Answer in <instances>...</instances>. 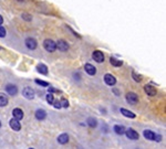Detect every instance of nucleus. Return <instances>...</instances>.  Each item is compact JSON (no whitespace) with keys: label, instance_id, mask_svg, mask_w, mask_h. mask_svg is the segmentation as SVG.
Wrapping results in <instances>:
<instances>
[{"label":"nucleus","instance_id":"f257e3e1","mask_svg":"<svg viewBox=\"0 0 166 149\" xmlns=\"http://www.w3.org/2000/svg\"><path fill=\"white\" fill-rule=\"evenodd\" d=\"M143 135H144L145 138L148 140H156V141H158V143L162 140V136H161V135L155 134L154 131L150 130V129H145V130L143 131Z\"/></svg>","mask_w":166,"mask_h":149},{"label":"nucleus","instance_id":"f03ea898","mask_svg":"<svg viewBox=\"0 0 166 149\" xmlns=\"http://www.w3.org/2000/svg\"><path fill=\"white\" fill-rule=\"evenodd\" d=\"M43 46H44V49H46L48 52H50V53H52V52H54V51H55V49H57L55 42L53 41V40H51V39H47V40H44V42H43Z\"/></svg>","mask_w":166,"mask_h":149},{"label":"nucleus","instance_id":"7ed1b4c3","mask_svg":"<svg viewBox=\"0 0 166 149\" xmlns=\"http://www.w3.org/2000/svg\"><path fill=\"white\" fill-rule=\"evenodd\" d=\"M125 100H126V102L129 104H131V105H135V104H137V102H138L137 95H136L135 93H133V92H130V93L126 94Z\"/></svg>","mask_w":166,"mask_h":149},{"label":"nucleus","instance_id":"20e7f679","mask_svg":"<svg viewBox=\"0 0 166 149\" xmlns=\"http://www.w3.org/2000/svg\"><path fill=\"white\" fill-rule=\"evenodd\" d=\"M125 135H126V137H127L129 139H131V140H137L138 137H140V135H138L137 131L134 130L133 128L125 129Z\"/></svg>","mask_w":166,"mask_h":149},{"label":"nucleus","instance_id":"39448f33","mask_svg":"<svg viewBox=\"0 0 166 149\" xmlns=\"http://www.w3.org/2000/svg\"><path fill=\"white\" fill-rule=\"evenodd\" d=\"M22 95L27 100H32L34 97V91L31 87H25L22 90Z\"/></svg>","mask_w":166,"mask_h":149},{"label":"nucleus","instance_id":"423d86ee","mask_svg":"<svg viewBox=\"0 0 166 149\" xmlns=\"http://www.w3.org/2000/svg\"><path fill=\"white\" fill-rule=\"evenodd\" d=\"M55 46L61 52H67L69 50V44L64 40H58V42H55Z\"/></svg>","mask_w":166,"mask_h":149},{"label":"nucleus","instance_id":"0eeeda50","mask_svg":"<svg viewBox=\"0 0 166 149\" xmlns=\"http://www.w3.org/2000/svg\"><path fill=\"white\" fill-rule=\"evenodd\" d=\"M38 43H37V40L33 39V38H27L26 39V46H27L29 50H34L37 48Z\"/></svg>","mask_w":166,"mask_h":149},{"label":"nucleus","instance_id":"6e6552de","mask_svg":"<svg viewBox=\"0 0 166 149\" xmlns=\"http://www.w3.org/2000/svg\"><path fill=\"white\" fill-rule=\"evenodd\" d=\"M104 82H105L106 85L113 86V85H115V83H116V79H115L112 74L108 73V74H105V75H104Z\"/></svg>","mask_w":166,"mask_h":149},{"label":"nucleus","instance_id":"1a4fd4ad","mask_svg":"<svg viewBox=\"0 0 166 149\" xmlns=\"http://www.w3.org/2000/svg\"><path fill=\"white\" fill-rule=\"evenodd\" d=\"M92 58H93V60L95 62H98V63H102V62L104 61V54H103L101 51H99V50L93 52Z\"/></svg>","mask_w":166,"mask_h":149},{"label":"nucleus","instance_id":"9d476101","mask_svg":"<svg viewBox=\"0 0 166 149\" xmlns=\"http://www.w3.org/2000/svg\"><path fill=\"white\" fill-rule=\"evenodd\" d=\"M9 126H10V128L13 129L15 131H19L21 129V124H20V122H19L18 119H16V118L10 119Z\"/></svg>","mask_w":166,"mask_h":149},{"label":"nucleus","instance_id":"9b49d317","mask_svg":"<svg viewBox=\"0 0 166 149\" xmlns=\"http://www.w3.org/2000/svg\"><path fill=\"white\" fill-rule=\"evenodd\" d=\"M144 91L145 93L148 95V96H155L157 93L156 91V88L154 87L153 85H151V84H147V85H145L144 86Z\"/></svg>","mask_w":166,"mask_h":149},{"label":"nucleus","instance_id":"f8f14e48","mask_svg":"<svg viewBox=\"0 0 166 149\" xmlns=\"http://www.w3.org/2000/svg\"><path fill=\"white\" fill-rule=\"evenodd\" d=\"M6 92L9 95H11V96H15V95H17V93H18V88H17L16 85H13V84H7Z\"/></svg>","mask_w":166,"mask_h":149},{"label":"nucleus","instance_id":"ddd939ff","mask_svg":"<svg viewBox=\"0 0 166 149\" xmlns=\"http://www.w3.org/2000/svg\"><path fill=\"white\" fill-rule=\"evenodd\" d=\"M84 70H85V72L89 75H95L96 74V67L95 66H93L92 64H90V63H86L85 65H84Z\"/></svg>","mask_w":166,"mask_h":149},{"label":"nucleus","instance_id":"4468645a","mask_svg":"<svg viewBox=\"0 0 166 149\" xmlns=\"http://www.w3.org/2000/svg\"><path fill=\"white\" fill-rule=\"evenodd\" d=\"M34 116H36V118H37L38 120H43V119L47 117V112L44 110H42V108H39V110H36Z\"/></svg>","mask_w":166,"mask_h":149},{"label":"nucleus","instance_id":"2eb2a0df","mask_svg":"<svg viewBox=\"0 0 166 149\" xmlns=\"http://www.w3.org/2000/svg\"><path fill=\"white\" fill-rule=\"evenodd\" d=\"M12 116H13V118L20 120V119L23 118V110H20V108H15V110H12Z\"/></svg>","mask_w":166,"mask_h":149},{"label":"nucleus","instance_id":"dca6fc26","mask_svg":"<svg viewBox=\"0 0 166 149\" xmlns=\"http://www.w3.org/2000/svg\"><path fill=\"white\" fill-rule=\"evenodd\" d=\"M120 112L122 115L125 116V117H127V118H135L136 117V115L134 114V113L131 112V110H126V108H121Z\"/></svg>","mask_w":166,"mask_h":149},{"label":"nucleus","instance_id":"f3484780","mask_svg":"<svg viewBox=\"0 0 166 149\" xmlns=\"http://www.w3.org/2000/svg\"><path fill=\"white\" fill-rule=\"evenodd\" d=\"M37 71L39 72L40 74H43V75H47L48 74V67H47L46 64H38L37 65Z\"/></svg>","mask_w":166,"mask_h":149},{"label":"nucleus","instance_id":"a211bd4d","mask_svg":"<svg viewBox=\"0 0 166 149\" xmlns=\"http://www.w3.org/2000/svg\"><path fill=\"white\" fill-rule=\"evenodd\" d=\"M69 141V135L68 134H61L58 137V143L61 145H65Z\"/></svg>","mask_w":166,"mask_h":149},{"label":"nucleus","instance_id":"6ab92c4d","mask_svg":"<svg viewBox=\"0 0 166 149\" xmlns=\"http://www.w3.org/2000/svg\"><path fill=\"white\" fill-rule=\"evenodd\" d=\"M113 129H114V131H115L117 135H120V136L125 134V127L122 126V125H115Z\"/></svg>","mask_w":166,"mask_h":149},{"label":"nucleus","instance_id":"aec40b11","mask_svg":"<svg viewBox=\"0 0 166 149\" xmlns=\"http://www.w3.org/2000/svg\"><path fill=\"white\" fill-rule=\"evenodd\" d=\"M110 63L115 67H120V66H122L123 62L121 61V60H117L116 58H110Z\"/></svg>","mask_w":166,"mask_h":149},{"label":"nucleus","instance_id":"412c9836","mask_svg":"<svg viewBox=\"0 0 166 149\" xmlns=\"http://www.w3.org/2000/svg\"><path fill=\"white\" fill-rule=\"evenodd\" d=\"M8 97H7V95L5 94H0V107H5L6 105H8Z\"/></svg>","mask_w":166,"mask_h":149},{"label":"nucleus","instance_id":"4be33fe9","mask_svg":"<svg viewBox=\"0 0 166 149\" xmlns=\"http://www.w3.org/2000/svg\"><path fill=\"white\" fill-rule=\"evenodd\" d=\"M86 124L89 125L91 128H94L96 127V125H98V120H96V118H94V117H89V118L86 119Z\"/></svg>","mask_w":166,"mask_h":149},{"label":"nucleus","instance_id":"5701e85b","mask_svg":"<svg viewBox=\"0 0 166 149\" xmlns=\"http://www.w3.org/2000/svg\"><path fill=\"white\" fill-rule=\"evenodd\" d=\"M132 76H133V80L137 83L142 82V80H143V76H142L141 74H137L136 72H132Z\"/></svg>","mask_w":166,"mask_h":149},{"label":"nucleus","instance_id":"b1692460","mask_svg":"<svg viewBox=\"0 0 166 149\" xmlns=\"http://www.w3.org/2000/svg\"><path fill=\"white\" fill-rule=\"evenodd\" d=\"M34 82L37 83L38 85H41V86H43V87H48V86H50L49 83H48V82H44V81H42V80H36Z\"/></svg>","mask_w":166,"mask_h":149},{"label":"nucleus","instance_id":"393cba45","mask_svg":"<svg viewBox=\"0 0 166 149\" xmlns=\"http://www.w3.org/2000/svg\"><path fill=\"white\" fill-rule=\"evenodd\" d=\"M46 100H47V102H48L49 104H52L53 100H54L52 93H48V94H47V96H46Z\"/></svg>","mask_w":166,"mask_h":149},{"label":"nucleus","instance_id":"a878e982","mask_svg":"<svg viewBox=\"0 0 166 149\" xmlns=\"http://www.w3.org/2000/svg\"><path fill=\"white\" fill-rule=\"evenodd\" d=\"M60 104H61V107H64V108H68L69 107V100H65V98H61L60 100Z\"/></svg>","mask_w":166,"mask_h":149},{"label":"nucleus","instance_id":"bb28decb","mask_svg":"<svg viewBox=\"0 0 166 149\" xmlns=\"http://www.w3.org/2000/svg\"><path fill=\"white\" fill-rule=\"evenodd\" d=\"M52 105H53V107L54 108H57V110H60L61 108V104H60V100H53V103H52Z\"/></svg>","mask_w":166,"mask_h":149},{"label":"nucleus","instance_id":"cd10ccee","mask_svg":"<svg viewBox=\"0 0 166 149\" xmlns=\"http://www.w3.org/2000/svg\"><path fill=\"white\" fill-rule=\"evenodd\" d=\"M6 29L2 27V25H0V38H5L6 37Z\"/></svg>","mask_w":166,"mask_h":149},{"label":"nucleus","instance_id":"c85d7f7f","mask_svg":"<svg viewBox=\"0 0 166 149\" xmlns=\"http://www.w3.org/2000/svg\"><path fill=\"white\" fill-rule=\"evenodd\" d=\"M22 18L25 19V20H28V21L31 20V17H29V15H27V13H22Z\"/></svg>","mask_w":166,"mask_h":149},{"label":"nucleus","instance_id":"c756f323","mask_svg":"<svg viewBox=\"0 0 166 149\" xmlns=\"http://www.w3.org/2000/svg\"><path fill=\"white\" fill-rule=\"evenodd\" d=\"M49 87V86H48ZM49 92L50 93H60V91H58V90H55V88L53 87H49Z\"/></svg>","mask_w":166,"mask_h":149},{"label":"nucleus","instance_id":"7c9ffc66","mask_svg":"<svg viewBox=\"0 0 166 149\" xmlns=\"http://www.w3.org/2000/svg\"><path fill=\"white\" fill-rule=\"evenodd\" d=\"M113 92H114V93H115V94H116V96H119V95H120V92L117 91V90H115V88H114V90H113Z\"/></svg>","mask_w":166,"mask_h":149},{"label":"nucleus","instance_id":"2f4dec72","mask_svg":"<svg viewBox=\"0 0 166 149\" xmlns=\"http://www.w3.org/2000/svg\"><path fill=\"white\" fill-rule=\"evenodd\" d=\"M2 22H3V18L2 15H0V25H2Z\"/></svg>","mask_w":166,"mask_h":149},{"label":"nucleus","instance_id":"473e14b6","mask_svg":"<svg viewBox=\"0 0 166 149\" xmlns=\"http://www.w3.org/2000/svg\"><path fill=\"white\" fill-rule=\"evenodd\" d=\"M18 1H23V0H18Z\"/></svg>","mask_w":166,"mask_h":149},{"label":"nucleus","instance_id":"72a5a7b5","mask_svg":"<svg viewBox=\"0 0 166 149\" xmlns=\"http://www.w3.org/2000/svg\"><path fill=\"white\" fill-rule=\"evenodd\" d=\"M0 127H1V122H0Z\"/></svg>","mask_w":166,"mask_h":149}]
</instances>
